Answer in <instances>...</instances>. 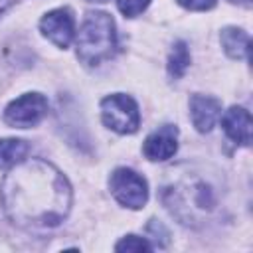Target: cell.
<instances>
[{
    "label": "cell",
    "instance_id": "5",
    "mask_svg": "<svg viewBox=\"0 0 253 253\" xmlns=\"http://www.w3.org/2000/svg\"><path fill=\"white\" fill-rule=\"evenodd\" d=\"M111 194L115 200L130 210H140L148 200V188L142 176L130 168H117L109 180Z\"/></svg>",
    "mask_w": 253,
    "mask_h": 253
},
{
    "label": "cell",
    "instance_id": "7",
    "mask_svg": "<svg viewBox=\"0 0 253 253\" xmlns=\"http://www.w3.org/2000/svg\"><path fill=\"white\" fill-rule=\"evenodd\" d=\"M40 28H42V34L51 43H55L57 47L65 49L71 43V40H73L75 20H73V14H71L69 8H57V10L47 12L42 18Z\"/></svg>",
    "mask_w": 253,
    "mask_h": 253
},
{
    "label": "cell",
    "instance_id": "19",
    "mask_svg": "<svg viewBox=\"0 0 253 253\" xmlns=\"http://www.w3.org/2000/svg\"><path fill=\"white\" fill-rule=\"evenodd\" d=\"M87 2H107V0H87Z\"/></svg>",
    "mask_w": 253,
    "mask_h": 253
},
{
    "label": "cell",
    "instance_id": "13",
    "mask_svg": "<svg viewBox=\"0 0 253 253\" xmlns=\"http://www.w3.org/2000/svg\"><path fill=\"white\" fill-rule=\"evenodd\" d=\"M190 65V51L184 42H176L172 45L170 57H168V73L174 79H180Z\"/></svg>",
    "mask_w": 253,
    "mask_h": 253
},
{
    "label": "cell",
    "instance_id": "16",
    "mask_svg": "<svg viewBox=\"0 0 253 253\" xmlns=\"http://www.w3.org/2000/svg\"><path fill=\"white\" fill-rule=\"evenodd\" d=\"M215 2L217 0H178V4L188 10H210L215 6Z\"/></svg>",
    "mask_w": 253,
    "mask_h": 253
},
{
    "label": "cell",
    "instance_id": "14",
    "mask_svg": "<svg viewBox=\"0 0 253 253\" xmlns=\"http://www.w3.org/2000/svg\"><path fill=\"white\" fill-rule=\"evenodd\" d=\"M117 251H150L152 245L144 239V237H138V235H126L123 237L117 245H115Z\"/></svg>",
    "mask_w": 253,
    "mask_h": 253
},
{
    "label": "cell",
    "instance_id": "18",
    "mask_svg": "<svg viewBox=\"0 0 253 253\" xmlns=\"http://www.w3.org/2000/svg\"><path fill=\"white\" fill-rule=\"evenodd\" d=\"M231 2H237V4H243V6H251V0H231Z\"/></svg>",
    "mask_w": 253,
    "mask_h": 253
},
{
    "label": "cell",
    "instance_id": "8",
    "mask_svg": "<svg viewBox=\"0 0 253 253\" xmlns=\"http://www.w3.org/2000/svg\"><path fill=\"white\" fill-rule=\"evenodd\" d=\"M176 150H178V128L174 125H162L160 128L152 130L142 146L144 156L154 162L172 158Z\"/></svg>",
    "mask_w": 253,
    "mask_h": 253
},
{
    "label": "cell",
    "instance_id": "1",
    "mask_svg": "<svg viewBox=\"0 0 253 253\" xmlns=\"http://www.w3.org/2000/svg\"><path fill=\"white\" fill-rule=\"evenodd\" d=\"M0 202L10 221L20 227H55L69 213L71 186L47 160L24 158L4 176Z\"/></svg>",
    "mask_w": 253,
    "mask_h": 253
},
{
    "label": "cell",
    "instance_id": "10",
    "mask_svg": "<svg viewBox=\"0 0 253 253\" xmlns=\"http://www.w3.org/2000/svg\"><path fill=\"white\" fill-rule=\"evenodd\" d=\"M221 126L225 134L239 146H249L251 142V115L243 107H231L221 117Z\"/></svg>",
    "mask_w": 253,
    "mask_h": 253
},
{
    "label": "cell",
    "instance_id": "11",
    "mask_svg": "<svg viewBox=\"0 0 253 253\" xmlns=\"http://www.w3.org/2000/svg\"><path fill=\"white\" fill-rule=\"evenodd\" d=\"M221 45L225 53L233 59H243L249 55V34L239 28H223L221 30Z\"/></svg>",
    "mask_w": 253,
    "mask_h": 253
},
{
    "label": "cell",
    "instance_id": "4",
    "mask_svg": "<svg viewBox=\"0 0 253 253\" xmlns=\"http://www.w3.org/2000/svg\"><path fill=\"white\" fill-rule=\"evenodd\" d=\"M101 119L115 132L130 134L140 125V113L132 97L115 93L101 101Z\"/></svg>",
    "mask_w": 253,
    "mask_h": 253
},
{
    "label": "cell",
    "instance_id": "17",
    "mask_svg": "<svg viewBox=\"0 0 253 253\" xmlns=\"http://www.w3.org/2000/svg\"><path fill=\"white\" fill-rule=\"evenodd\" d=\"M14 2H16V0H0V14H2V12H6Z\"/></svg>",
    "mask_w": 253,
    "mask_h": 253
},
{
    "label": "cell",
    "instance_id": "15",
    "mask_svg": "<svg viewBox=\"0 0 253 253\" xmlns=\"http://www.w3.org/2000/svg\"><path fill=\"white\" fill-rule=\"evenodd\" d=\"M117 4H119V10L126 18H134V16H138V14H142L146 10L150 0H117Z\"/></svg>",
    "mask_w": 253,
    "mask_h": 253
},
{
    "label": "cell",
    "instance_id": "9",
    "mask_svg": "<svg viewBox=\"0 0 253 253\" xmlns=\"http://www.w3.org/2000/svg\"><path fill=\"white\" fill-rule=\"evenodd\" d=\"M190 115L200 132H210L221 117V103L210 95H194L190 99Z\"/></svg>",
    "mask_w": 253,
    "mask_h": 253
},
{
    "label": "cell",
    "instance_id": "2",
    "mask_svg": "<svg viewBox=\"0 0 253 253\" xmlns=\"http://www.w3.org/2000/svg\"><path fill=\"white\" fill-rule=\"evenodd\" d=\"M184 176L172 178L162 188V202L174 217L182 223L198 227L217 210L219 194L211 180L202 172H182Z\"/></svg>",
    "mask_w": 253,
    "mask_h": 253
},
{
    "label": "cell",
    "instance_id": "6",
    "mask_svg": "<svg viewBox=\"0 0 253 253\" xmlns=\"http://www.w3.org/2000/svg\"><path fill=\"white\" fill-rule=\"evenodd\" d=\"M45 115H47V99L40 93H26L6 107L4 121L14 128H30L36 126Z\"/></svg>",
    "mask_w": 253,
    "mask_h": 253
},
{
    "label": "cell",
    "instance_id": "3",
    "mask_svg": "<svg viewBox=\"0 0 253 253\" xmlns=\"http://www.w3.org/2000/svg\"><path fill=\"white\" fill-rule=\"evenodd\" d=\"M77 57L85 65H99L111 59L117 47L115 22L105 12H89L77 34Z\"/></svg>",
    "mask_w": 253,
    "mask_h": 253
},
{
    "label": "cell",
    "instance_id": "12",
    "mask_svg": "<svg viewBox=\"0 0 253 253\" xmlns=\"http://www.w3.org/2000/svg\"><path fill=\"white\" fill-rule=\"evenodd\" d=\"M30 144L20 138H2L0 140V170L12 168L26 158Z\"/></svg>",
    "mask_w": 253,
    "mask_h": 253
}]
</instances>
